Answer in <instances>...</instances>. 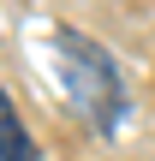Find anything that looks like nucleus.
<instances>
[{
  "instance_id": "f257e3e1",
  "label": "nucleus",
  "mask_w": 155,
  "mask_h": 161,
  "mask_svg": "<svg viewBox=\"0 0 155 161\" xmlns=\"http://www.w3.org/2000/svg\"><path fill=\"white\" fill-rule=\"evenodd\" d=\"M60 66H66V90H72V102L84 108V119H90L102 137H113L119 119H125V108H131L113 54H108L102 42L78 36V30H60Z\"/></svg>"
},
{
  "instance_id": "f03ea898",
  "label": "nucleus",
  "mask_w": 155,
  "mask_h": 161,
  "mask_svg": "<svg viewBox=\"0 0 155 161\" xmlns=\"http://www.w3.org/2000/svg\"><path fill=\"white\" fill-rule=\"evenodd\" d=\"M0 161H42L36 155V143H30V131H24V119H18V108H12V96L0 90Z\"/></svg>"
}]
</instances>
